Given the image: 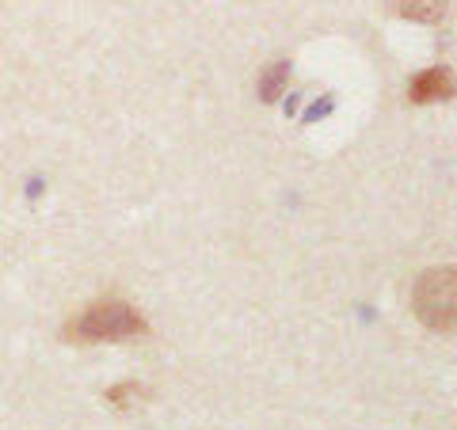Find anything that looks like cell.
Listing matches in <instances>:
<instances>
[{
  "label": "cell",
  "instance_id": "cell-1",
  "mask_svg": "<svg viewBox=\"0 0 457 430\" xmlns=\"http://www.w3.org/2000/svg\"><path fill=\"white\" fill-rule=\"evenodd\" d=\"M69 335L80 343H126L145 335V320L126 301H96L84 317L69 327Z\"/></svg>",
  "mask_w": 457,
  "mask_h": 430
},
{
  "label": "cell",
  "instance_id": "cell-2",
  "mask_svg": "<svg viewBox=\"0 0 457 430\" xmlns=\"http://www.w3.org/2000/svg\"><path fill=\"white\" fill-rule=\"evenodd\" d=\"M411 305H416V317L431 327V332L450 335L453 320H457V282L453 270H427L416 282V294H411Z\"/></svg>",
  "mask_w": 457,
  "mask_h": 430
},
{
  "label": "cell",
  "instance_id": "cell-3",
  "mask_svg": "<svg viewBox=\"0 0 457 430\" xmlns=\"http://www.w3.org/2000/svg\"><path fill=\"white\" fill-rule=\"evenodd\" d=\"M453 88V77L450 69H427V73H420L416 80H411V103H438V99H446Z\"/></svg>",
  "mask_w": 457,
  "mask_h": 430
},
{
  "label": "cell",
  "instance_id": "cell-4",
  "mask_svg": "<svg viewBox=\"0 0 457 430\" xmlns=\"http://www.w3.org/2000/svg\"><path fill=\"white\" fill-rule=\"evenodd\" d=\"M393 8L404 20L435 23V20H442V12H446V0H393Z\"/></svg>",
  "mask_w": 457,
  "mask_h": 430
},
{
  "label": "cell",
  "instance_id": "cell-5",
  "mask_svg": "<svg viewBox=\"0 0 457 430\" xmlns=\"http://www.w3.org/2000/svg\"><path fill=\"white\" fill-rule=\"evenodd\" d=\"M141 400H145V389H141V385H114V389L107 393V404L111 408H119V411H130V408H137Z\"/></svg>",
  "mask_w": 457,
  "mask_h": 430
},
{
  "label": "cell",
  "instance_id": "cell-6",
  "mask_svg": "<svg viewBox=\"0 0 457 430\" xmlns=\"http://www.w3.org/2000/svg\"><path fill=\"white\" fill-rule=\"evenodd\" d=\"M286 73H290V65H286V62H278V65H275V69H270V73L263 77V84H260V88H263V95H267V99H275V95L282 92Z\"/></svg>",
  "mask_w": 457,
  "mask_h": 430
}]
</instances>
